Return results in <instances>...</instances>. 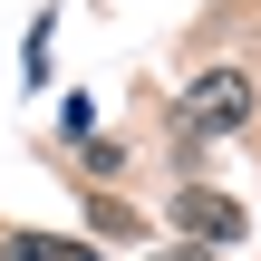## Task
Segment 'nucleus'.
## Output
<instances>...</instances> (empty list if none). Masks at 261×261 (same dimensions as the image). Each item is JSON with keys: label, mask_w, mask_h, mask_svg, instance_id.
Here are the masks:
<instances>
[{"label": "nucleus", "mask_w": 261, "mask_h": 261, "mask_svg": "<svg viewBox=\"0 0 261 261\" xmlns=\"http://www.w3.org/2000/svg\"><path fill=\"white\" fill-rule=\"evenodd\" d=\"M232 126H252V77L242 68H203L184 87V136H232Z\"/></svg>", "instance_id": "1"}, {"label": "nucleus", "mask_w": 261, "mask_h": 261, "mask_svg": "<svg viewBox=\"0 0 261 261\" xmlns=\"http://www.w3.org/2000/svg\"><path fill=\"white\" fill-rule=\"evenodd\" d=\"M174 223L194 232V252H213V242H242V232H252V223H242V203H232V194H213V184H184V194H174Z\"/></svg>", "instance_id": "2"}, {"label": "nucleus", "mask_w": 261, "mask_h": 261, "mask_svg": "<svg viewBox=\"0 0 261 261\" xmlns=\"http://www.w3.org/2000/svg\"><path fill=\"white\" fill-rule=\"evenodd\" d=\"M10 261H97V252H87V242H68V232H19Z\"/></svg>", "instance_id": "3"}, {"label": "nucleus", "mask_w": 261, "mask_h": 261, "mask_svg": "<svg viewBox=\"0 0 261 261\" xmlns=\"http://www.w3.org/2000/svg\"><path fill=\"white\" fill-rule=\"evenodd\" d=\"M165 261H213V252H165Z\"/></svg>", "instance_id": "4"}]
</instances>
